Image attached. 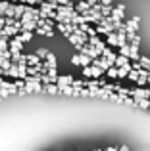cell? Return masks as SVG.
<instances>
[{
  "label": "cell",
  "instance_id": "1f68e13d",
  "mask_svg": "<svg viewBox=\"0 0 150 151\" xmlns=\"http://www.w3.org/2000/svg\"><path fill=\"white\" fill-rule=\"evenodd\" d=\"M127 78H129V81H131V82H135L137 78H139V71H129Z\"/></svg>",
  "mask_w": 150,
  "mask_h": 151
},
{
  "label": "cell",
  "instance_id": "8d00e7d4",
  "mask_svg": "<svg viewBox=\"0 0 150 151\" xmlns=\"http://www.w3.org/2000/svg\"><path fill=\"white\" fill-rule=\"evenodd\" d=\"M39 2H41V0H23V4H27V6H33V8L37 6Z\"/></svg>",
  "mask_w": 150,
  "mask_h": 151
},
{
  "label": "cell",
  "instance_id": "60d3db41",
  "mask_svg": "<svg viewBox=\"0 0 150 151\" xmlns=\"http://www.w3.org/2000/svg\"><path fill=\"white\" fill-rule=\"evenodd\" d=\"M146 84H150V73L146 75Z\"/></svg>",
  "mask_w": 150,
  "mask_h": 151
},
{
  "label": "cell",
  "instance_id": "f35d334b",
  "mask_svg": "<svg viewBox=\"0 0 150 151\" xmlns=\"http://www.w3.org/2000/svg\"><path fill=\"white\" fill-rule=\"evenodd\" d=\"M114 2H116V0H100V4H102V6H112Z\"/></svg>",
  "mask_w": 150,
  "mask_h": 151
},
{
  "label": "cell",
  "instance_id": "9a60e30c",
  "mask_svg": "<svg viewBox=\"0 0 150 151\" xmlns=\"http://www.w3.org/2000/svg\"><path fill=\"white\" fill-rule=\"evenodd\" d=\"M92 63V59L89 58V55H83V54H77V65L79 67H87Z\"/></svg>",
  "mask_w": 150,
  "mask_h": 151
},
{
  "label": "cell",
  "instance_id": "ab89813d",
  "mask_svg": "<svg viewBox=\"0 0 150 151\" xmlns=\"http://www.w3.org/2000/svg\"><path fill=\"white\" fill-rule=\"evenodd\" d=\"M83 2H89V4H90V6H94V4H96V2H98V0H83Z\"/></svg>",
  "mask_w": 150,
  "mask_h": 151
},
{
  "label": "cell",
  "instance_id": "d4e9b609",
  "mask_svg": "<svg viewBox=\"0 0 150 151\" xmlns=\"http://www.w3.org/2000/svg\"><path fill=\"white\" fill-rule=\"evenodd\" d=\"M35 55H37V58H39V59L42 61V59H44L46 55H48V50H46V48H39L37 52H35Z\"/></svg>",
  "mask_w": 150,
  "mask_h": 151
},
{
  "label": "cell",
  "instance_id": "277c9868",
  "mask_svg": "<svg viewBox=\"0 0 150 151\" xmlns=\"http://www.w3.org/2000/svg\"><path fill=\"white\" fill-rule=\"evenodd\" d=\"M90 65H94V67H98V69H102L106 73V71L110 69V67H114V63L112 61H108V59L106 58H102V55H98L96 59H92V63H90Z\"/></svg>",
  "mask_w": 150,
  "mask_h": 151
},
{
  "label": "cell",
  "instance_id": "f546056e",
  "mask_svg": "<svg viewBox=\"0 0 150 151\" xmlns=\"http://www.w3.org/2000/svg\"><path fill=\"white\" fill-rule=\"evenodd\" d=\"M106 75H108L110 78H117V69L116 67H110V69L106 71Z\"/></svg>",
  "mask_w": 150,
  "mask_h": 151
},
{
  "label": "cell",
  "instance_id": "f1b7e54d",
  "mask_svg": "<svg viewBox=\"0 0 150 151\" xmlns=\"http://www.w3.org/2000/svg\"><path fill=\"white\" fill-rule=\"evenodd\" d=\"M135 84L139 86V88H144V86H146V77H139L135 81Z\"/></svg>",
  "mask_w": 150,
  "mask_h": 151
},
{
  "label": "cell",
  "instance_id": "7c38bea8",
  "mask_svg": "<svg viewBox=\"0 0 150 151\" xmlns=\"http://www.w3.org/2000/svg\"><path fill=\"white\" fill-rule=\"evenodd\" d=\"M25 61H27V65H31V67H39V65H42V61L37 58L35 54H27L25 55Z\"/></svg>",
  "mask_w": 150,
  "mask_h": 151
},
{
  "label": "cell",
  "instance_id": "d6986e66",
  "mask_svg": "<svg viewBox=\"0 0 150 151\" xmlns=\"http://www.w3.org/2000/svg\"><path fill=\"white\" fill-rule=\"evenodd\" d=\"M133 105L141 107V109H146V111H150V100H133Z\"/></svg>",
  "mask_w": 150,
  "mask_h": 151
},
{
  "label": "cell",
  "instance_id": "5bb4252c",
  "mask_svg": "<svg viewBox=\"0 0 150 151\" xmlns=\"http://www.w3.org/2000/svg\"><path fill=\"white\" fill-rule=\"evenodd\" d=\"M100 55H102V58H106L108 61H112V63L116 61V58H117V54H116V52H112V50L108 48V46H106V48L102 50V54H100Z\"/></svg>",
  "mask_w": 150,
  "mask_h": 151
},
{
  "label": "cell",
  "instance_id": "44dd1931",
  "mask_svg": "<svg viewBox=\"0 0 150 151\" xmlns=\"http://www.w3.org/2000/svg\"><path fill=\"white\" fill-rule=\"evenodd\" d=\"M6 75L8 77H12V78H19V73H17V65L15 63H12V67L6 71Z\"/></svg>",
  "mask_w": 150,
  "mask_h": 151
},
{
  "label": "cell",
  "instance_id": "4316f807",
  "mask_svg": "<svg viewBox=\"0 0 150 151\" xmlns=\"http://www.w3.org/2000/svg\"><path fill=\"white\" fill-rule=\"evenodd\" d=\"M83 77H87V78H92V65H87V67H83Z\"/></svg>",
  "mask_w": 150,
  "mask_h": 151
},
{
  "label": "cell",
  "instance_id": "7a4b0ae2",
  "mask_svg": "<svg viewBox=\"0 0 150 151\" xmlns=\"http://www.w3.org/2000/svg\"><path fill=\"white\" fill-rule=\"evenodd\" d=\"M129 98H133V100H150V88L148 86H144V88H133L131 90V96Z\"/></svg>",
  "mask_w": 150,
  "mask_h": 151
},
{
  "label": "cell",
  "instance_id": "d590c367",
  "mask_svg": "<svg viewBox=\"0 0 150 151\" xmlns=\"http://www.w3.org/2000/svg\"><path fill=\"white\" fill-rule=\"evenodd\" d=\"M141 69H143V67H141L139 61H133V63H131V71H141Z\"/></svg>",
  "mask_w": 150,
  "mask_h": 151
},
{
  "label": "cell",
  "instance_id": "74e56055",
  "mask_svg": "<svg viewBox=\"0 0 150 151\" xmlns=\"http://www.w3.org/2000/svg\"><path fill=\"white\" fill-rule=\"evenodd\" d=\"M8 96H12V94L8 92L6 88H0V98H2V100H4V98H8Z\"/></svg>",
  "mask_w": 150,
  "mask_h": 151
},
{
  "label": "cell",
  "instance_id": "ba28073f",
  "mask_svg": "<svg viewBox=\"0 0 150 151\" xmlns=\"http://www.w3.org/2000/svg\"><path fill=\"white\" fill-rule=\"evenodd\" d=\"M42 65H44L46 69H56V67H58V59H56V55H54V54H50V52H48V55L44 58Z\"/></svg>",
  "mask_w": 150,
  "mask_h": 151
},
{
  "label": "cell",
  "instance_id": "52a82bcc",
  "mask_svg": "<svg viewBox=\"0 0 150 151\" xmlns=\"http://www.w3.org/2000/svg\"><path fill=\"white\" fill-rule=\"evenodd\" d=\"M90 4L89 2H83V0H79V2H75L73 4V10H75V14H79V15H83V14H89L90 12Z\"/></svg>",
  "mask_w": 150,
  "mask_h": 151
},
{
  "label": "cell",
  "instance_id": "30bf717a",
  "mask_svg": "<svg viewBox=\"0 0 150 151\" xmlns=\"http://www.w3.org/2000/svg\"><path fill=\"white\" fill-rule=\"evenodd\" d=\"M37 27H42V29H54L56 23H54L52 19H48V17H39L37 19Z\"/></svg>",
  "mask_w": 150,
  "mask_h": 151
},
{
  "label": "cell",
  "instance_id": "4dcf8cb0",
  "mask_svg": "<svg viewBox=\"0 0 150 151\" xmlns=\"http://www.w3.org/2000/svg\"><path fill=\"white\" fill-rule=\"evenodd\" d=\"M102 73H104L102 69H98V67H94V65H92V78H100V77H102Z\"/></svg>",
  "mask_w": 150,
  "mask_h": 151
},
{
  "label": "cell",
  "instance_id": "4fadbf2b",
  "mask_svg": "<svg viewBox=\"0 0 150 151\" xmlns=\"http://www.w3.org/2000/svg\"><path fill=\"white\" fill-rule=\"evenodd\" d=\"M33 35H39V37H48V38H52V37H54V29H42V27H37V29L33 31Z\"/></svg>",
  "mask_w": 150,
  "mask_h": 151
},
{
  "label": "cell",
  "instance_id": "7402d4cb",
  "mask_svg": "<svg viewBox=\"0 0 150 151\" xmlns=\"http://www.w3.org/2000/svg\"><path fill=\"white\" fill-rule=\"evenodd\" d=\"M44 92L46 94H60V86H58V84H46Z\"/></svg>",
  "mask_w": 150,
  "mask_h": 151
},
{
  "label": "cell",
  "instance_id": "cb8c5ba5",
  "mask_svg": "<svg viewBox=\"0 0 150 151\" xmlns=\"http://www.w3.org/2000/svg\"><path fill=\"white\" fill-rule=\"evenodd\" d=\"M139 63H141V67H143L144 71H148V67H150V58H146V55H141V58H139Z\"/></svg>",
  "mask_w": 150,
  "mask_h": 151
},
{
  "label": "cell",
  "instance_id": "3957f363",
  "mask_svg": "<svg viewBox=\"0 0 150 151\" xmlns=\"http://www.w3.org/2000/svg\"><path fill=\"white\" fill-rule=\"evenodd\" d=\"M139 25H141V17L139 15H133L131 19H127V21L123 23V29H125V33H137V31H139Z\"/></svg>",
  "mask_w": 150,
  "mask_h": 151
},
{
  "label": "cell",
  "instance_id": "8fae6325",
  "mask_svg": "<svg viewBox=\"0 0 150 151\" xmlns=\"http://www.w3.org/2000/svg\"><path fill=\"white\" fill-rule=\"evenodd\" d=\"M71 82H73L71 75H58V78H56L58 86H71Z\"/></svg>",
  "mask_w": 150,
  "mask_h": 151
},
{
  "label": "cell",
  "instance_id": "2e32d148",
  "mask_svg": "<svg viewBox=\"0 0 150 151\" xmlns=\"http://www.w3.org/2000/svg\"><path fill=\"white\" fill-rule=\"evenodd\" d=\"M129 71H131V61H129L125 67H119V69H117V78H127Z\"/></svg>",
  "mask_w": 150,
  "mask_h": 151
},
{
  "label": "cell",
  "instance_id": "b9f144b4",
  "mask_svg": "<svg viewBox=\"0 0 150 151\" xmlns=\"http://www.w3.org/2000/svg\"><path fill=\"white\" fill-rule=\"evenodd\" d=\"M2 82H4V78H2V77H0V86H2Z\"/></svg>",
  "mask_w": 150,
  "mask_h": 151
},
{
  "label": "cell",
  "instance_id": "9c48e42d",
  "mask_svg": "<svg viewBox=\"0 0 150 151\" xmlns=\"http://www.w3.org/2000/svg\"><path fill=\"white\" fill-rule=\"evenodd\" d=\"M89 44L92 46V48H96L98 52H100V54H102V50L106 48V42H104V40H100L98 37H89Z\"/></svg>",
  "mask_w": 150,
  "mask_h": 151
},
{
  "label": "cell",
  "instance_id": "d6a6232c",
  "mask_svg": "<svg viewBox=\"0 0 150 151\" xmlns=\"http://www.w3.org/2000/svg\"><path fill=\"white\" fill-rule=\"evenodd\" d=\"M141 40H143V38H141V35H139V33H137V35H135V37H133V38H131V42H129V44H135V46H139V44H141Z\"/></svg>",
  "mask_w": 150,
  "mask_h": 151
},
{
  "label": "cell",
  "instance_id": "e0dca14e",
  "mask_svg": "<svg viewBox=\"0 0 150 151\" xmlns=\"http://www.w3.org/2000/svg\"><path fill=\"white\" fill-rule=\"evenodd\" d=\"M104 42H106V46H117V35L116 33H108Z\"/></svg>",
  "mask_w": 150,
  "mask_h": 151
},
{
  "label": "cell",
  "instance_id": "484cf974",
  "mask_svg": "<svg viewBox=\"0 0 150 151\" xmlns=\"http://www.w3.org/2000/svg\"><path fill=\"white\" fill-rule=\"evenodd\" d=\"M108 100H112V101H116V103H123V100H125V98H121L119 94L112 92V94H110V98H108Z\"/></svg>",
  "mask_w": 150,
  "mask_h": 151
},
{
  "label": "cell",
  "instance_id": "836d02e7",
  "mask_svg": "<svg viewBox=\"0 0 150 151\" xmlns=\"http://www.w3.org/2000/svg\"><path fill=\"white\" fill-rule=\"evenodd\" d=\"M8 50V38H0V52Z\"/></svg>",
  "mask_w": 150,
  "mask_h": 151
},
{
  "label": "cell",
  "instance_id": "603a6c76",
  "mask_svg": "<svg viewBox=\"0 0 150 151\" xmlns=\"http://www.w3.org/2000/svg\"><path fill=\"white\" fill-rule=\"evenodd\" d=\"M129 54H131V50H129V44L119 46V48H117V55H123V58L129 59Z\"/></svg>",
  "mask_w": 150,
  "mask_h": 151
},
{
  "label": "cell",
  "instance_id": "7bdbcfd3",
  "mask_svg": "<svg viewBox=\"0 0 150 151\" xmlns=\"http://www.w3.org/2000/svg\"><path fill=\"white\" fill-rule=\"evenodd\" d=\"M94 151H104V149H94Z\"/></svg>",
  "mask_w": 150,
  "mask_h": 151
},
{
  "label": "cell",
  "instance_id": "8992f818",
  "mask_svg": "<svg viewBox=\"0 0 150 151\" xmlns=\"http://www.w3.org/2000/svg\"><path fill=\"white\" fill-rule=\"evenodd\" d=\"M23 90H25V94H33V92L39 94V92H44V86L41 82H25Z\"/></svg>",
  "mask_w": 150,
  "mask_h": 151
},
{
  "label": "cell",
  "instance_id": "83f0119b",
  "mask_svg": "<svg viewBox=\"0 0 150 151\" xmlns=\"http://www.w3.org/2000/svg\"><path fill=\"white\" fill-rule=\"evenodd\" d=\"M116 94H119L121 98H129V96H131V90H129V88H123V86H121V88L117 90Z\"/></svg>",
  "mask_w": 150,
  "mask_h": 151
},
{
  "label": "cell",
  "instance_id": "ac0fdd59",
  "mask_svg": "<svg viewBox=\"0 0 150 151\" xmlns=\"http://www.w3.org/2000/svg\"><path fill=\"white\" fill-rule=\"evenodd\" d=\"M35 29H37V21H25V23H21V29L19 31H29V33H33Z\"/></svg>",
  "mask_w": 150,
  "mask_h": 151
},
{
  "label": "cell",
  "instance_id": "f6af8a7d",
  "mask_svg": "<svg viewBox=\"0 0 150 151\" xmlns=\"http://www.w3.org/2000/svg\"><path fill=\"white\" fill-rule=\"evenodd\" d=\"M0 29H2V25H0Z\"/></svg>",
  "mask_w": 150,
  "mask_h": 151
},
{
  "label": "cell",
  "instance_id": "5b68a950",
  "mask_svg": "<svg viewBox=\"0 0 150 151\" xmlns=\"http://www.w3.org/2000/svg\"><path fill=\"white\" fill-rule=\"evenodd\" d=\"M21 50H23V44L17 40V38H10V40H8V52H10L12 55L21 54Z\"/></svg>",
  "mask_w": 150,
  "mask_h": 151
},
{
  "label": "cell",
  "instance_id": "ffe728a7",
  "mask_svg": "<svg viewBox=\"0 0 150 151\" xmlns=\"http://www.w3.org/2000/svg\"><path fill=\"white\" fill-rule=\"evenodd\" d=\"M127 63H129V59H127V58H123V55H117L116 61H114V67H116V69H119V67H125Z\"/></svg>",
  "mask_w": 150,
  "mask_h": 151
},
{
  "label": "cell",
  "instance_id": "ee69618b",
  "mask_svg": "<svg viewBox=\"0 0 150 151\" xmlns=\"http://www.w3.org/2000/svg\"><path fill=\"white\" fill-rule=\"evenodd\" d=\"M0 101H2V98H0Z\"/></svg>",
  "mask_w": 150,
  "mask_h": 151
},
{
  "label": "cell",
  "instance_id": "e575fe53",
  "mask_svg": "<svg viewBox=\"0 0 150 151\" xmlns=\"http://www.w3.org/2000/svg\"><path fill=\"white\" fill-rule=\"evenodd\" d=\"M14 86H15V88L19 90V88H23V86H25V82H23L21 78H17V81H14Z\"/></svg>",
  "mask_w": 150,
  "mask_h": 151
},
{
  "label": "cell",
  "instance_id": "6da1fadb",
  "mask_svg": "<svg viewBox=\"0 0 150 151\" xmlns=\"http://www.w3.org/2000/svg\"><path fill=\"white\" fill-rule=\"evenodd\" d=\"M123 17H125V4H116V8L112 10V15H108V19H110V23H114V21H123Z\"/></svg>",
  "mask_w": 150,
  "mask_h": 151
}]
</instances>
